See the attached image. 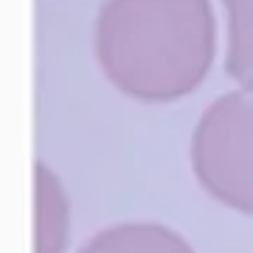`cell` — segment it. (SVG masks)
I'll return each mask as SVG.
<instances>
[{"mask_svg": "<svg viewBox=\"0 0 253 253\" xmlns=\"http://www.w3.org/2000/svg\"><path fill=\"white\" fill-rule=\"evenodd\" d=\"M228 20L225 71L239 90L253 93V0H222Z\"/></svg>", "mask_w": 253, "mask_h": 253, "instance_id": "cell-5", "label": "cell"}, {"mask_svg": "<svg viewBox=\"0 0 253 253\" xmlns=\"http://www.w3.org/2000/svg\"><path fill=\"white\" fill-rule=\"evenodd\" d=\"M68 239V203L59 183L37 163V253H62Z\"/></svg>", "mask_w": 253, "mask_h": 253, "instance_id": "cell-4", "label": "cell"}, {"mask_svg": "<svg viewBox=\"0 0 253 253\" xmlns=\"http://www.w3.org/2000/svg\"><path fill=\"white\" fill-rule=\"evenodd\" d=\"M191 169L222 206L253 214V93L214 99L191 135Z\"/></svg>", "mask_w": 253, "mask_h": 253, "instance_id": "cell-2", "label": "cell"}, {"mask_svg": "<svg viewBox=\"0 0 253 253\" xmlns=\"http://www.w3.org/2000/svg\"><path fill=\"white\" fill-rule=\"evenodd\" d=\"M96 59L110 84L146 104L194 93L217 54L211 0H104Z\"/></svg>", "mask_w": 253, "mask_h": 253, "instance_id": "cell-1", "label": "cell"}, {"mask_svg": "<svg viewBox=\"0 0 253 253\" xmlns=\"http://www.w3.org/2000/svg\"><path fill=\"white\" fill-rule=\"evenodd\" d=\"M79 253H194L177 231L155 222H124L101 231Z\"/></svg>", "mask_w": 253, "mask_h": 253, "instance_id": "cell-3", "label": "cell"}]
</instances>
